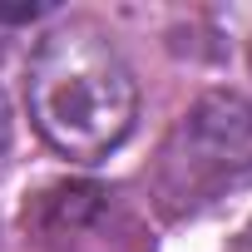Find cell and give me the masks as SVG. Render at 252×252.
Instances as JSON below:
<instances>
[{
    "instance_id": "cell-1",
    "label": "cell",
    "mask_w": 252,
    "mask_h": 252,
    "mask_svg": "<svg viewBox=\"0 0 252 252\" xmlns=\"http://www.w3.org/2000/svg\"><path fill=\"white\" fill-rule=\"evenodd\" d=\"M25 99L40 139L74 163H94L109 149H119L139 114L129 64L89 25H64L40 40Z\"/></svg>"
},
{
    "instance_id": "cell-2",
    "label": "cell",
    "mask_w": 252,
    "mask_h": 252,
    "mask_svg": "<svg viewBox=\"0 0 252 252\" xmlns=\"http://www.w3.org/2000/svg\"><path fill=\"white\" fill-rule=\"evenodd\" d=\"M154 183L173 213L208 208L252 183V104L237 94L198 99L168 134Z\"/></svg>"
},
{
    "instance_id": "cell-3",
    "label": "cell",
    "mask_w": 252,
    "mask_h": 252,
    "mask_svg": "<svg viewBox=\"0 0 252 252\" xmlns=\"http://www.w3.org/2000/svg\"><path fill=\"white\" fill-rule=\"evenodd\" d=\"M10 154V104H5V89H0V163Z\"/></svg>"
}]
</instances>
